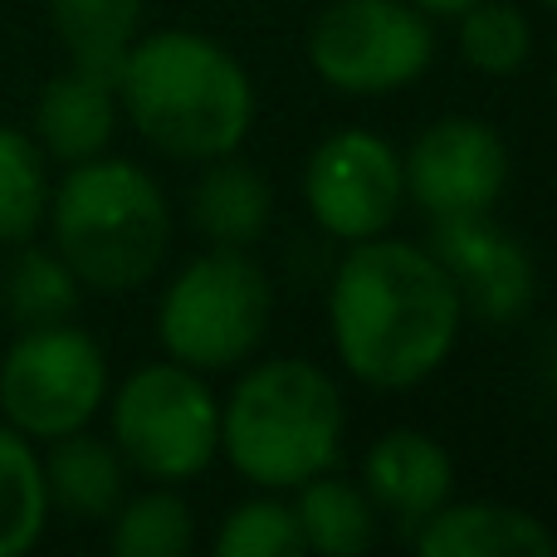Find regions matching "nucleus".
<instances>
[{
  "instance_id": "ddd939ff",
  "label": "nucleus",
  "mask_w": 557,
  "mask_h": 557,
  "mask_svg": "<svg viewBox=\"0 0 557 557\" xmlns=\"http://www.w3.org/2000/svg\"><path fill=\"white\" fill-rule=\"evenodd\" d=\"M123 108H117V84L98 69L69 64L54 74L35 98V117H29V137L39 152L59 166H78L88 157H103L117 137Z\"/></svg>"
},
{
  "instance_id": "423d86ee",
  "label": "nucleus",
  "mask_w": 557,
  "mask_h": 557,
  "mask_svg": "<svg viewBox=\"0 0 557 557\" xmlns=\"http://www.w3.org/2000/svg\"><path fill=\"white\" fill-rule=\"evenodd\" d=\"M108 435L147 484H191L221 460V396L172 357L143 362L108 392Z\"/></svg>"
},
{
  "instance_id": "1a4fd4ad",
  "label": "nucleus",
  "mask_w": 557,
  "mask_h": 557,
  "mask_svg": "<svg viewBox=\"0 0 557 557\" xmlns=\"http://www.w3.org/2000/svg\"><path fill=\"white\" fill-rule=\"evenodd\" d=\"M304 211L327 240L357 245L386 235L406 211L401 147L372 127H333L304 162Z\"/></svg>"
},
{
  "instance_id": "4be33fe9",
  "label": "nucleus",
  "mask_w": 557,
  "mask_h": 557,
  "mask_svg": "<svg viewBox=\"0 0 557 557\" xmlns=\"http://www.w3.org/2000/svg\"><path fill=\"white\" fill-rule=\"evenodd\" d=\"M49 157L25 127L0 123V245H25L45 231L49 196H54V176H49Z\"/></svg>"
},
{
  "instance_id": "f8f14e48",
  "label": "nucleus",
  "mask_w": 557,
  "mask_h": 557,
  "mask_svg": "<svg viewBox=\"0 0 557 557\" xmlns=\"http://www.w3.org/2000/svg\"><path fill=\"white\" fill-rule=\"evenodd\" d=\"M357 484L396 533L411 539L445 499H455V455L416 425H392L362 450Z\"/></svg>"
},
{
  "instance_id": "f03ea898",
  "label": "nucleus",
  "mask_w": 557,
  "mask_h": 557,
  "mask_svg": "<svg viewBox=\"0 0 557 557\" xmlns=\"http://www.w3.org/2000/svg\"><path fill=\"white\" fill-rule=\"evenodd\" d=\"M123 123L172 162H215L250 143L260 94L225 39L206 29H152L137 35L113 74Z\"/></svg>"
},
{
  "instance_id": "9d476101",
  "label": "nucleus",
  "mask_w": 557,
  "mask_h": 557,
  "mask_svg": "<svg viewBox=\"0 0 557 557\" xmlns=\"http://www.w3.org/2000/svg\"><path fill=\"white\" fill-rule=\"evenodd\" d=\"M401 172L406 206H416L425 221H455V215H484L504 201L513 152L490 117L445 113L411 137Z\"/></svg>"
},
{
  "instance_id": "dca6fc26",
  "label": "nucleus",
  "mask_w": 557,
  "mask_h": 557,
  "mask_svg": "<svg viewBox=\"0 0 557 557\" xmlns=\"http://www.w3.org/2000/svg\"><path fill=\"white\" fill-rule=\"evenodd\" d=\"M45 445L49 450L39 455V465H45L49 513H64L74 523L113 519V509L127 499V480H133L113 435H98L94 425H84V431H69Z\"/></svg>"
},
{
  "instance_id": "393cba45",
  "label": "nucleus",
  "mask_w": 557,
  "mask_h": 557,
  "mask_svg": "<svg viewBox=\"0 0 557 557\" xmlns=\"http://www.w3.org/2000/svg\"><path fill=\"white\" fill-rule=\"evenodd\" d=\"M421 15H431V20H455L465 5H474V0H411Z\"/></svg>"
},
{
  "instance_id": "6e6552de",
  "label": "nucleus",
  "mask_w": 557,
  "mask_h": 557,
  "mask_svg": "<svg viewBox=\"0 0 557 557\" xmlns=\"http://www.w3.org/2000/svg\"><path fill=\"white\" fill-rule=\"evenodd\" d=\"M113 372L108 352L88 327L45 323L20 327V337L0 352V416L29 441H59L103 416Z\"/></svg>"
},
{
  "instance_id": "6ab92c4d",
  "label": "nucleus",
  "mask_w": 557,
  "mask_h": 557,
  "mask_svg": "<svg viewBox=\"0 0 557 557\" xmlns=\"http://www.w3.org/2000/svg\"><path fill=\"white\" fill-rule=\"evenodd\" d=\"M108 548L117 557H191L196 553V509L182 484H147L127 490V499L108 519Z\"/></svg>"
},
{
  "instance_id": "2eb2a0df",
  "label": "nucleus",
  "mask_w": 557,
  "mask_h": 557,
  "mask_svg": "<svg viewBox=\"0 0 557 557\" xmlns=\"http://www.w3.org/2000/svg\"><path fill=\"white\" fill-rule=\"evenodd\" d=\"M186 215H191V231L206 245L255 250L274 225V186L240 152L215 157V162H201V172H196Z\"/></svg>"
},
{
  "instance_id": "bb28decb",
  "label": "nucleus",
  "mask_w": 557,
  "mask_h": 557,
  "mask_svg": "<svg viewBox=\"0 0 557 557\" xmlns=\"http://www.w3.org/2000/svg\"><path fill=\"white\" fill-rule=\"evenodd\" d=\"M539 5H543V10H548V15H557V0H539Z\"/></svg>"
},
{
  "instance_id": "aec40b11",
  "label": "nucleus",
  "mask_w": 557,
  "mask_h": 557,
  "mask_svg": "<svg viewBox=\"0 0 557 557\" xmlns=\"http://www.w3.org/2000/svg\"><path fill=\"white\" fill-rule=\"evenodd\" d=\"M84 304V284L78 274L59 260V250H39L35 240L15 245V260L0 270V308L15 327H45L69 323Z\"/></svg>"
},
{
  "instance_id": "4468645a",
  "label": "nucleus",
  "mask_w": 557,
  "mask_h": 557,
  "mask_svg": "<svg viewBox=\"0 0 557 557\" xmlns=\"http://www.w3.org/2000/svg\"><path fill=\"white\" fill-rule=\"evenodd\" d=\"M421 557H553L557 533L523 504L504 499H445L411 533Z\"/></svg>"
},
{
  "instance_id": "f3484780",
  "label": "nucleus",
  "mask_w": 557,
  "mask_h": 557,
  "mask_svg": "<svg viewBox=\"0 0 557 557\" xmlns=\"http://www.w3.org/2000/svg\"><path fill=\"white\" fill-rule=\"evenodd\" d=\"M298 533H304V553L313 557H362L382 539V513L367 499V490L357 480H343L337 470L313 474L308 484H298L294 494Z\"/></svg>"
},
{
  "instance_id": "f257e3e1",
  "label": "nucleus",
  "mask_w": 557,
  "mask_h": 557,
  "mask_svg": "<svg viewBox=\"0 0 557 557\" xmlns=\"http://www.w3.org/2000/svg\"><path fill=\"white\" fill-rule=\"evenodd\" d=\"M460 333V294L425 245L392 231L343 245L327 284V343L352 382L416 392L455 357Z\"/></svg>"
},
{
  "instance_id": "5701e85b",
  "label": "nucleus",
  "mask_w": 557,
  "mask_h": 557,
  "mask_svg": "<svg viewBox=\"0 0 557 557\" xmlns=\"http://www.w3.org/2000/svg\"><path fill=\"white\" fill-rule=\"evenodd\" d=\"M450 25H455V49H460L465 69H474L480 78H513L529 69L533 20L513 0H474Z\"/></svg>"
},
{
  "instance_id": "b1692460",
  "label": "nucleus",
  "mask_w": 557,
  "mask_h": 557,
  "mask_svg": "<svg viewBox=\"0 0 557 557\" xmlns=\"http://www.w3.org/2000/svg\"><path fill=\"white\" fill-rule=\"evenodd\" d=\"M211 548L221 557H304L294 499L274 490H255L221 519Z\"/></svg>"
},
{
  "instance_id": "20e7f679",
  "label": "nucleus",
  "mask_w": 557,
  "mask_h": 557,
  "mask_svg": "<svg viewBox=\"0 0 557 557\" xmlns=\"http://www.w3.org/2000/svg\"><path fill=\"white\" fill-rule=\"evenodd\" d=\"M49 240L78 274L84 294H137L172 255L176 215L162 182L127 157H88L64 166L49 196Z\"/></svg>"
},
{
  "instance_id": "0eeeda50",
  "label": "nucleus",
  "mask_w": 557,
  "mask_h": 557,
  "mask_svg": "<svg viewBox=\"0 0 557 557\" xmlns=\"http://www.w3.org/2000/svg\"><path fill=\"white\" fill-rule=\"evenodd\" d=\"M435 49V20L411 0H327L304 39L313 78L343 98H392L421 84Z\"/></svg>"
},
{
  "instance_id": "9b49d317",
  "label": "nucleus",
  "mask_w": 557,
  "mask_h": 557,
  "mask_svg": "<svg viewBox=\"0 0 557 557\" xmlns=\"http://www.w3.org/2000/svg\"><path fill=\"white\" fill-rule=\"evenodd\" d=\"M425 250L450 274L465 308V323L513 327L533 308V298H539L533 250L504 221H494V211L431 221Z\"/></svg>"
},
{
  "instance_id": "a211bd4d",
  "label": "nucleus",
  "mask_w": 557,
  "mask_h": 557,
  "mask_svg": "<svg viewBox=\"0 0 557 557\" xmlns=\"http://www.w3.org/2000/svg\"><path fill=\"white\" fill-rule=\"evenodd\" d=\"M147 0H49V25L64 45L69 64L98 69L113 78L127 49L143 35Z\"/></svg>"
},
{
  "instance_id": "39448f33",
  "label": "nucleus",
  "mask_w": 557,
  "mask_h": 557,
  "mask_svg": "<svg viewBox=\"0 0 557 557\" xmlns=\"http://www.w3.org/2000/svg\"><path fill=\"white\" fill-rule=\"evenodd\" d=\"M274 323V278L255 250L206 245L162 284L157 343L162 357L206 376L240 372Z\"/></svg>"
},
{
  "instance_id": "a878e982",
  "label": "nucleus",
  "mask_w": 557,
  "mask_h": 557,
  "mask_svg": "<svg viewBox=\"0 0 557 557\" xmlns=\"http://www.w3.org/2000/svg\"><path fill=\"white\" fill-rule=\"evenodd\" d=\"M553 108H557V54H553Z\"/></svg>"
},
{
  "instance_id": "7ed1b4c3",
  "label": "nucleus",
  "mask_w": 557,
  "mask_h": 557,
  "mask_svg": "<svg viewBox=\"0 0 557 557\" xmlns=\"http://www.w3.org/2000/svg\"><path fill=\"white\" fill-rule=\"evenodd\" d=\"M343 441V386L308 357H250L221 396V460L250 490L294 494L313 474L337 470Z\"/></svg>"
},
{
  "instance_id": "412c9836",
  "label": "nucleus",
  "mask_w": 557,
  "mask_h": 557,
  "mask_svg": "<svg viewBox=\"0 0 557 557\" xmlns=\"http://www.w3.org/2000/svg\"><path fill=\"white\" fill-rule=\"evenodd\" d=\"M49 529L45 465L29 435L0 421V557H25Z\"/></svg>"
}]
</instances>
